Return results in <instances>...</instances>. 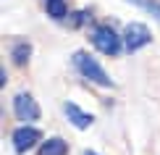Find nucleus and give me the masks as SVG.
I'll return each mask as SVG.
<instances>
[{"label": "nucleus", "instance_id": "1", "mask_svg": "<svg viewBox=\"0 0 160 155\" xmlns=\"http://www.w3.org/2000/svg\"><path fill=\"white\" fill-rule=\"evenodd\" d=\"M74 66L76 71L82 74L84 79H89L92 84H100V87H113V79L105 74V69L97 63L95 58L89 55V53H76L74 55Z\"/></svg>", "mask_w": 160, "mask_h": 155}, {"label": "nucleus", "instance_id": "2", "mask_svg": "<svg viewBox=\"0 0 160 155\" xmlns=\"http://www.w3.org/2000/svg\"><path fill=\"white\" fill-rule=\"evenodd\" d=\"M92 45L105 53V55H118L121 53V39L118 34L110 29V26H95V32H92Z\"/></svg>", "mask_w": 160, "mask_h": 155}, {"label": "nucleus", "instance_id": "3", "mask_svg": "<svg viewBox=\"0 0 160 155\" xmlns=\"http://www.w3.org/2000/svg\"><path fill=\"white\" fill-rule=\"evenodd\" d=\"M13 113H16V118H21V121H37L39 116H42L37 100L32 97L29 92H18V95L13 97Z\"/></svg>", "mask_w": 160, "mask_h": 155}, {"label": "nucleus", "instance_id": "4", "mask_svg": "<svg viewBox=\"0 0 160 155\" xmlns=\"http://www.w3.org/2000/svg\"><path fill=\"white\" fill-rule=\"evenodd\" d=\"M150 39H152V34H150V29L144 24H129L126 26V34H123V48L129 53H134L139 48H144Z\"/></svg>", "mask_w": 160, "mask_h": 155}, {"label": "nucleus", "instance_id": "5", "mask_svg": "<svg viewBox=\"0 0 160 155\" xmlns=\"http://www.w3.org/2000/svg\"><path fill=\"white\" fill-rule=\"evenodd\" d=\"M11 139H13V150L21 155V152L32 150V147L39 142V129H34V126H18Z\"/></svg>", "mask_w": 160, "mask_h": 155}, {"label": "nucleus", "instance_id": "6", "mask_svg": "<svg viewBox=\"0 0 160 155\" xmlns=\"http://www.w3.org/2000/svg\"><path fill=\"white\" fill-rule=\"evenodd\" d=\"M63 111H66V118H68L76 129H87V126H92V121H95V116H92V113H84L82 108L74 105V103H66Z\"/></svg>", "mask_w": 160, "mask_h": 155}, {"label": "nucleus", "instance_id": "7", "mask_svg": "<svg viewBox=\"0 0 160 155\" xmlns=\"http://www.w3.org/2000/svg\"><path fill=\"white\" fill-rule=\"evenodd\" d=\"M37 155H68V145H66L61 137H50L48 142L39 145Z\"/></svg>", "mask_w": 160, "mask_h": 155}, {"label": "nucleus", "instance_id": "8", "mask_svg": "<svg viewBox=\"0 0 160 155\" xmlns=\"http://www.w3.org/2000/svg\"><path fill=\"white\" fill-rule=\"evenodd\" d=\"M45 11H48L50 18H66V13H68V5H66V0H45Z\"/></svg>", "mask_w": 160, "mask_h": 155}, {"label": "nucleus", "instance_id": "9", "mask_svg": "<svg viewBox=\"0 0 160 155\" xmlns=\"http://www.w3.org/2000/svg\"><path fill=\"white\" fill-rule=\"evenodd\" d=\"M129 3L137 5V8H142L144 13H150L152 18L160 21V3H158V0H129Z\"/></svg>", "mask_w": 160, "mask_h": 155}, {"label": "nucleus", "instance_id": "10", "mask_svg": "<svg viewBox=\"0 0 160 155\" xmlns=\"http://www.w3.org/2000/svg\"><path fill=\"white\" fill-rule=\"evenodd\" d=\"M11 55H13V63H18V66H21V63H26V60H29L32 48L21 42V45H16V48H13V53H11Z\"/></svg>", "mask_w": 160, "mask_h": 155}, {"label": "nucleus", "instance_id": "11", "mask_svg": "<svg viewBox=\"0 0 160 155\" xmlns=\"http://www.w3.org/2000/svg\"><path fill=\"white\" fill-rule=\"evenodd\" d=\"M84 155H97V152H92V150H87V152H84Z\"/></svg>", "mask_w": 160, "mask_h": 155}]
</instances>
